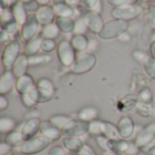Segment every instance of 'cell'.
Returning a JSON list of instances; mask_svg holds the SVG:
<instances>
[{
    "label": "cell",
    "mask_w": 155,
    "mask_h": 155,
    "mask_svg": "<svg viewBox=\"0 0 155 155\" xmlns=\"http://www.w3.org/2000/svg\"><path fill=\"white\" fill-rule=\"evenodd\" d=\"M84 4L86 5L87 7L95 9L96 5L98 4V0H84Z\"/></svg>",
    "instance_id": "bcb514c9"
},
{
    "label": "cell",
    "mask_w": 155,
    "mask_h": 155,
    "mask_svg": "<svg viewBox=\"0 0 155 155\" xmlns=\"http://www.w3.org/2000/svg\"><path fill=\"white\" fill-rule=\"evenodd\" d=\"M53 141L47 139L44 135L38 134L37 135L34 136L33 138L26 140L24 143L19 147L16 148L20 153L25 155H32L35 153H39L45 149H46L49 145H51Z\"/></svg>",
    "instance_id": "6da1fadb"
},
{
    "label": "cell",
    "mask_w": 155,
    "mask_h": 155,
    "mask_svg": "<svg viewBox=\"0 0 155 155\" xmlns=\"http://www.w3.org/2000/svg\"><path fill=\"white\" fill-rule=\"evenodd\" d=\"M20 56V45L17 41H13L6 45L2 54V64L5 69H11Z\"/></svg>",
    "instance_id": "8992f818"
},
{
    "label": "cell",
    "mask_w": 155,
    "mask_h": 155,
    "mask_svg": "<svg viewBox=\"0 0 155 155\" xmlns=\"http://www.w3.org/2000/svg\"><path fill=\"white\" fill-rule=\"evenodd\" d=\"M95 141H96V143L98 144V146L102 150H104V152H107V141H108V139L106 137L96 136L95 137Z\"/></svg>",
    "instance_id": "f35d334b"
},
{
    "label": "cell",
    "mask_w": 155,
    "mask_h": 155,
    "mask_svg": "<svg viewBox=\"0 0 155 155\" xmlns=\"http://www.w3.org/2000/svg\"><path fill=\"white\" fill-rule=\"evenodd\" d=\"M54 11L58 14L59 16H62V17H70L73 15V10L69 6L64 4L56 5L54 7Z\"/></svg>",
    "instance_id": "e575fe53"
},
{
    "label": "cell",
    "mask_w": 155,
    "mask_h": 155,
    "mask_svg": "<svg viewBox=\"0 0 155 155\" xmlns=\"http://www.w3.org/2000/svg\"><path fill=\"white\" fill-rule=\"evenodd\" d=\"M35 86L39 94V103L49 102L55 93V87L53 82L45 77L40 78L35 83Z\"/></svg>",
    "instance_id": "52a82bcc"
},
{
    "label": "cell",
    "mask_w": 155,
    "mask_h": 155,
    "mask_svg": "<svg viewBox=\"0 0 155 155\" xmlns=\"http://www.w3.org/2000/svg\"><path fill=\"white\" fill-rule=\"evenodd\" d=\"M128 24L124 20H119L116 19L114 21H111L107 24H105L102 30L99 33L100 37L104 39H110L114 37H117L119 35H122L124 31L127 29Z\"/></svg>",
    "instance_id": "277c9868"
},
{
    "label": "cell",
    "mask_w": 155,
    "mask_h": 155,
    "mask_svg": "<svg viewBox=\"0 0 155 155\" xmlns=\"http://www.w3.org/2000/svg\"><path fill=\"white\" fill-rule=\"evenodd\" d=\"M62 143L67 152L76 154H78L82 148L84 146V140L79 137H64Z\"/></svg>",
    "instance_id": "9a60e30c"
},
{
    "label": "cell",
    "mask_w": 155,
    "mask_h": 155,
    "mask_svg": "<svg viewBox=\"0 0 155 155\" xmlns=\"http://www.w3.org/2000/svg\"><path fill=\"white\" fill-rule=\"evenodd\" d=\"M143 64L146 75L149 78L155 80V58L153 56H148L143 63Z\"/></svg>",
    "instance_id": "f1b7e54d"
},
{
    "label": "cell",
    "mask_w": 155,
    "mask_h": 155,
    "mask_svg": "<svg viewBox=\"0 0 155 155\" xmlns=\"http://www.w3.org/2000/svg\"><path fill=\"white\" fill-rule=\"evenodd\" d=\"M15 76L14 75L11 69H5L0 78V94H8L15 84Z\"/></svg>",
    "instance_id": "7c38bea8"
},
{
    "label": "cell",
    "mask_w": 155,
    "mask_h": 155,
    "mask_svg": "<svg viewBox=\"0 0 155 155\" xmlns=\"http://www.w3.org/2000/svg\"><path fill=\"white\" fill-rule=\"evenodd\" d=\"M13 13H14V16H15V20L19 24H25V19H26V15H25V8H24L23 5L21 3H16L14 5Z\"/></svg>",
    "instance_id": "1f68e13d"
},
{
    "label": "cell",
    "mask_w": 155,
    "mask_h": 155,
    "mask_svg": "<svg viewBox=\"0 0 155 155\" xmlns=\"http://www.w3.org/2000/svg\"><path fill=\"white\" fill-rule=\"evenodd\" d=\"M5 142L8 143L12 148H19L25 142V138L20 130H15L6 134Z\"/></svg>",
    "instance_id": "44dd1931"
},
{
    "label": "cell",
    "mask_w": 155,
    "mask_h": 155,
    "mask_svg": "<svg viewBox=\"0 0 155 155\" xmlns=\"http://www.w3.org/2000/svg\"><path fill=\"white\" fill-rule=\"evenodd\" d=\"M155 140V122L151 123L138 133L135 137L134 143L140 150L145 148Z\"/></svg>",
    "instance_id": "ba28073f"
},
{
    "label": "cell",
    "mask_w": 155,
    "mask_h": 155,
    "mask_svg": "<svg viewBox=\"0 0 155 155\" xmlns=\"http://www.w3.org/2000/svg\"><path fill=\"white\" fill-rule=\"evenodd\" d=\"M151 52H152V56L155 58V43L152 45V47H151Z\"/></svg>",
    "instance_id": "c3c4849f"
},
{
    "label": "cell",
    "mask_w": 155,
    "mask_h": 155,
    "mask_svg": "<svg viewBox=\"0 0 155 155\" xmlns=\"http://www.w3.org/2000/svg\"><path fill=\"white\" fill-rule=\"evenodd\" d=\"M16 122L15 119L8 116H2L0 118V133L1 134H9L15 130Z\"/></svg>",
    "instance_id": "d4e9b609"
},
{
    "label": "cell",
    "mask_w": 155,
    "mask_h": 155,
    "mask_svg": "<svg viewBox=\"0 0 155 155\" xmlns=\"http://www.w3.org/2000/svg\"><path fill=\"white\" fill-rule=\"evenodd\" d=\"M86 28H87V25L85 24L84 19H81V20H78L76 25H74V32L78 35H81L85 32Z\"/></svg>",
    "instance_id": "74e56055"
},
{
    "label": "cell",
    "mask_w": 155,
    "mask_h": 155,
    "mask_svg": "<svg viewBox=\"0 0 155 155\" xmlns=\"http://www.w3.org/2000/svg\"><path fill=\"white\" fill-rule=\"evenodd\" d=\"M57 26L64 33H70L74 30V24L69 17L59 16L57 18Z\"/></svg>",
    "instance_id": "4316f807"
},
{
    "label": "cell",
    "mask_w": 155,
    "mask_h": 155,
    "mask_svg": "<svg viewBox=\"0 0 155 155\" xmlns=\"http://www.w3.org/2000/svg\"><path fill=\"white\" fill-rule=\"evenodd\" d=\"M21 102L24 104V106L28 109L33 108L37 103H39V94H38L36 86H35L29 92L22 94Z\"/></svg>",
    "instance_id": "ffe728a7"
},
{
    "label": "cell",
    "mask_w": 155,
    "mask_h": 155,
    "mask_svg": "<svg viewBox=\"0 0 155 155\" xmlns=\"http://www.w3.org/2000/svg\"><path fill=\"white\" fill-rule=\"evenodd\" d=\"M28 66H29L28 56L26 54H22L16 60V62L14 64L11 70H12L14 75L15 76V78H18L20 76L27 74L26 72H27Z\"/></svg>",
    "instance_id": "ac0fdd59"
},
{
    "label": "cell",
    "mask_w": 155,
    "mask_h": 155,
    "mask_svg": "<svg viewBox=\"0 0 155 155\" xmlns=\"http://www.w3.org/2000/svg\"><path fill=\"white\" fill-rule=\"evenodd\" d=\"M74 51L75 50L74 49L72 44L67 41H62L59 44L57 49V56L63 66L70 68L74 64L76 59Z\"/></svg>",
    "instance_id": "5b68a950"
},
{
    "label": "cell",
    "mask_w": 155,
    "mask_h": 155,
    "mask_svg": "<svg viewBox=\"0 0 155 155\" xmlns=\"http://www.w3.org/2000/svg\"><path fill=\"white\" fill-rule=\"evenodd\" d=\"M67 155H78V154H76V153H67Z\"/></svg>",
    "instance_id": "f907efd6"
},
{
    "label": "cell",
    "mask_w": 155,
    "mask_h": 155,
    "mask_svg": "<svg viewBox=\"0 0 155 155\" xmlns=\"http://www.w3.org/2000/svg\"><path fill=\"white\" fill-rule=\"evenodd\" d=\"M132 143L127 142L124 139H108L107 141V151H114L127 154Z\"/></svg>",
    "instance_id": "e0dca14e"
},
{
    "label": "cell",
    "mask_w": 155,
    "mask_h": 155,
    "mask_svg": "<svg viewBox=\"0 0 155 155\" xmlns=\"http://www.w3.org/2000/svg\"><path fill=\"white\" fill-rule=\"evenodd\" d=\"M98 115H99V112L97 108L94 106H86L82 108L77 113V119L86 123H91L93 121L97 120Z\"/></svg>",
    "instance_id": "d6986e66"
},
{
    "label": "cell",
    "mask_w": 155,
    "mask_h": 155,
    "mask_svg": "<svg viewBox=\"0 0 155 155\" xmlns=\"http://www.w3.org/2000/svg\"><path fill=\"white\" fill-rule=\"evenodd\" d=\"M11 149L12 147L8 143H6L5 142H2L0 143V155H5L10 152Z\"/></svg>",
    "instance_id": "60d3db41"
},
{
    "label": "cell",
    "mask_w": 155,
    "mask_h": 155,
    "mask_svg": "<svg viewBox=\"0 0 155 155\" xmlns=\"http://www.w3.org/2000/svg\"><path fill=\"white\" fill-rule=\"evenodd\" d=\"M84 19L85 21L87 27H89L94 32L100 33V31L103 28V21L99 15H97L94 13H89V14H86Z\"/></svg>",
    "instance_id": "7402d4cb"
},
{
    "label": "cell",
    "mask_w": 155,
    "mask_h": 155,
    "mask_svg": "<svg viewBox=\"0 0 155 155\" xmlns=\"http://www.w3.org/2000/svg\"><path fill=\"white\" fill-rule=\"evenodd\" d=\"M42 39L41 38H35V39H31L27 45H25V53L27 56L35 55L36 54L37 51L39 48H41V44H42Z\"/></svg>",
    "instance_id": "83f0119b"
},
{
    "label": "cell",
    "mask_w": 155,
    "mask_h": 155,
    "mask_svg": "<svg viewBox=\"0 0 155 155\" xmlns=\"http://www.w3.org/2000/svg\"><path fill=\"white\" fill-rule=\"evenodd\" d=\"M37 21L36 18L35 19L34 17H32L27 24H25L23 26V30H22V35L24 37V39L25 40H30L32 39V37L35 35V33L37 32Z\"/></svg>",
    "instance_id": "cb8c5ba5"
},
{
    "label": "cell",
    "mask_w": 155,
    "mask_h": 155,
    "mask_svg": "<svg viewBox=\"0 0 155 155\" xmlns=\"http://www.w3.org/2000/svg\"><path fill=\"white\" fill-rule=\"evenodd\" d=\"M78 155H95V153H94V152L93 151V149L90 146L84 144V146L79 152Z\"/></svg>",
    "instance_id": "b9f144b4"
},
{
    "label": "cell",
    "mask_w": 155,
    "mask_h": 155,
    "mask_svg": "<svg viewBox=\"0 0 155 155\" xmlns=\"http://www.w3.org/2000/svg\"><path fill=\"white\" fill-rule=\"evenodd\" d=\"M71 44H72L74 49L75 51H78V52H83V51L86 50L88 48V45H89L87 39L82 35H74V38L72 39Z\"/></svg>",
    "instance_id": "484cf974"
},
{
    "label": "cell",
    "mask_w": 155,
    "mask_h": 155,
    "mask_svg": "<svg viewBox=\"0 0 155 155\" xmlns=\"http://www.w3.org/2000/svg\"><path fill=\"white\" fill-rule=\"evenodd\" d=\"M38 115H39V113L36 110H30L29 113H27L25 114V118H26V120L32 119V118H37Z\"/></svg>",
    "instance_id": "f6af8a7d"
},
{
    "label": "cell",
    "mask_w": 155,
    "mask_h": 155,
    "mask_svg": "<svg viewBox=\"0 0 155 155\" xmlns=\"http://www.w3.org/2000/svg\"><path fill=\"white\" fill-rule=\"evenodd\" d=\"M62 135L64 137H83L89 134V123L79 119H72L61 130Z\"/></svg>",
    "instance_id": "7a4b0ae2"
},
{
    "label": "cell",
    "mask_w": 155,
    "mask_h": 155,
    "mask_svg": "<svg viewBox=\"0 0 155 155\" xmlns=\"http://www.w3.org/2000/svg\"><path fill=\"white\" fill-rule=\"evenodd\" d=\"M48 155H67V151L61 145H55L51 148Z\"/></svg>",
    "instance_id": "8d00e7d4"
},
{
    "label": "cell",
    "mask_w": 155,
    "mask_h": 155,
    "mask_svg": "<svg viewBox=\"0 0 155 155\" xmlns=\"http://www.w3.org/2000/svg\"><path fill=\"white\" fill-rule=\"evenodd\" d=\"M73 118L71 116H67V115H64V114H57V115H54L52 116L49 121L54 124L57 128H59L60 130H62V128L72 120Z\"/></svg>",
    "instance_id": "d6a6232c"
},
{
    "label": "cell",
    "mask_w": 155,
    "mask_h": 155,
    "mask_svg": "<svg viewBox=\"0 0 155 155\" xmlns=\"http://www.w3.org/2000/svg\"><path fill=\"white\" fill-rule=\"evenodd\" d=\"M39 134L53 142L60 139V137L62 135L61 130L59 128H57L54 124H53L49 120L44 121L41 123Z\"/></svg>",
    "instance_id": "4fadbf2b"
},
{
    "label": "cell",
    "mask_w": 155,
    "mask_h": 155,
    "mask_svg": "<svg viewBox=\"0 0 155 155\" xmlns=\"http://www.w3.org/2000/svg\"><path fill=\"white\" fill-rule=\"evenodd\" d=\"M110 4L117 5V6H124V5H134L136 0H109Z\"/></svg>",
    "instance_id": "ab89813d"
},
{
    "label": "cell",
    "mask_w": 155,
    "mask_h": 155,
    "mask_svg": "<svg viewBox=\"0 0 155 155\" xmlns=\"http://www.w3.org/2000/svg\"><path fill=\"white\" fill-rule=\"evenodd\" d=\"M35 86V83L34 78L30 74H25L16 78L15 89L16 93H18L19 94L22 95V94L29 92Z\"/></svg>",
    "instance_id": "5bb4252c"
},
{
    "label": "cell",
    "mask_w": 155,
    "mask_h": 155,
    "mask_svg": "<svg viewBox=\"0 0 155 155\" xmlns=\"http://www.w3.org/2000/svg\"><path fill=\"white\" fill-rule=\"evenodd\" d=\"M103 155H127L125 153H117V152H114V151H107L105 152Z\"/></svg>",
    "instance_id": "7dc6e473"
},
{
    "label": "cell",
    "mask_w": 155,
    "mask_h": 155,
    "mask_svg": "<svg viewBox=\"0 0 155 155\" xmlns=\"http://www.w3.org/2000/svg\"><path fill=\"white\" fill-rule=\"evenodd\" d=\"M58 33H59V28L57 25H54V24L45 25V26L43 28V31H42L43 37L45 39H53L56 37Z\"/></svg>",
    "instance_id": "f546056e"
},
{
    "label": "cell",
    "mask_w": 155,
    "mask_h": 155,
    "mask_svg": "<svg viewBox=\"0 0 155 155\" xmlns=\"http://www.w3.org/2000/svg\"><path fill=\"white\" fill-rule=\"evenodd\" d=\"M52 61V57L46 54L40 55V54H35L28 56V63L30 66H35V65H40L43 64H46L48 62Z\"/></svg>",
    "instance_id": "4dcf8cb0"
},
{
    "label": "cell",
    "mask_w": 155,
    "mask_h": 155,
    "mask_svg": "<svg viewBox=\"0 0 155 155\" xmlns=\"http://www.w3.org/2000/svg\"><path fill=\"white\" fill-rule=\"evenodd\" d=\"M100 136H104L106 137L107 139H112V140L122 139L119 134L117 126L112 123L104 122V121H101Z\"/></svg>",
    "instance_id": "2e32d148"
},
{
    "label": "cell",
    "mask_w": 155,
    "mask_h": 155,
    "mask_svg": "<svg viewBox=\"0 0 155 155\" xmlns=\"http://www.w3.org/2000/svg\"><path fill=\"white\" fill-rule=\"evenodd\" d=\"M141 12H142L141 6L130 5L120 6V7L114 9L112 12V15L116 19L125 20V19H132V18L136 17Z\"/></svg>",
    "instance_id": "9c48e42d"
},
{
    "label": "cell",
    "mask_w": 155,
    "mask_h": 155,
    "mask_svg": "<svg viewBox=\"0 0 155 155\" xmlns=\"http://www.w3.org/2000/svg\"><path fill=\"white\" fill-rule=\"evenodd\" d=\"M8 106V99L5 97V95H1L0 96V110L3 111L6 109Z\"/></svg>",
    "instance_id": "ee69618b"
},
{
    "label": "cell",
    "mask_w": 155,
    "mask_h": 155,
    "mask_svg": "<svg viewBox=\"0 0 155 155\" xmlns=\"http://www.w3.org/2000/svg\"><path fill=\"white\" fill-rule=\"evenodd\" d=\"M55 43L53 39H45L41 44V50L45 53L52 52L55 48Z\"/></svg>",
    "instance_id": "d590c367"
},
{
    "label": "cell",
    "mask_w": 155,
    "mask_h": 155,
    "mask_svg": "<svg viewBox=\"0 0 155 155\" xmlns=\"http://www.w3.org/2000/svg\"><path fill=\"white\" fill-rule=\"evenodd\" d=\"M119 134L122 139H129L131 138L134 134L135 133V124L133 121V119L129 116H124L122 117L119 122L116 124Z\"/></svg>",
    "instance_id": "8fae6325"
},
{
    "label": "cell",
    "mask_w": 155,
    "mask_h": 155,
    "mask_svg": "<svg viewBox=\"0 0 155 155\" xmlns=\"http://www.w3.org/2000/svg\"><path fill=\"white\" fill-rule=\"evenodd\" d=\"M96 64V58L92 54H83L76 57L74 64L69 68L73 74H82L90 72Z\"/></svg>",
    "instance_id": "3957f363"
},
{
    "label": "cell",
    "mask_w": 155,
    "mask_h": 155,
    "mask_svg": "<svg viewBox=\"0 0 155 155\" xmlns=\"http://www.w3.org/2000/svg\"><path fill=\"white\" fill-rule=\"evenodd\" d=\"M142 151L147 153L148 155H155V140L152 143H150L148 146H146L145 148L142 149Z\"/></svg>",
    "instance_id": "7bdbcfd3"
},
{
    "label": "cell",
    "mask_w": 155,
    "mask_h": 155,
    "mask_svg": "<svg viewBox=\"0 0 155 155\" xmlns=\"http://www.w3.org/2000/svg\"><path fill=\"white\" fill-rule=\"evenodd\" d=\"M41 123H42L41 120L39 119V117H37V118L28 119L22 124L20 131L25 138V141L29 140L38 134L40 131Z\"/></svg>",
    "instance_id": "30bf717a"
},
{
    "label": "cell",
    "mask_w": 155,
    "mask_h": 155,
    "mask_svg": "<svg viewBox=\"0 0 155 155\" xmlns=\"http://www.w3.org/2000/svg\"><path fill=\"white\" fill-rule=\"evenodd\" d=\"M39 3H44V4H45V3H47L49 0H37Z\"/></svg>",
    "instance_id": "681fc988"
},
{
    "label": "cell",
    "mask_w": 155,
    "mask_h": 155,
    "mask_svg": "<svg viewBox=\"0 0 155 155\" xmlns=\"http://www.w3.org/2000/svg\"><path fill=\"white\" fill-rule=\"evenodd\" d=\"M54 18V11L49 6H42L36 12V19L45 25H48L51 23Z\"/></svg>",
    "instance_id": "603a6c76"
},
{
    "label": "cell",
    "mask_w": 155,
    "mask_h": 155,
    "mask_svg": "<svg viewBox=\"0 0 155 155\" xmlns=\"http://www.w3.org/2000/svg\"><path fill=\"white\" fill-rule=\"evenodd\" d=\"M139 99L144 104H151L153 100V94L149 88H143L139 92Z\"/></svg>",
    "instance_id": "836d02e7"
}]
</instances>
